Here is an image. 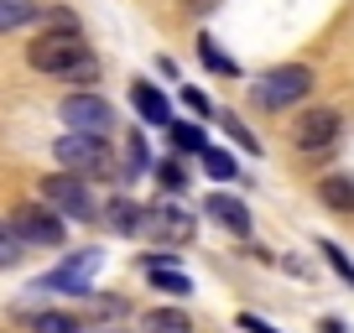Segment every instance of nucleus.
I'll return each mask as SVG.
<instances>
[{
    "label": "nucleus",
    "mask_w": 354,
    "mask_h": 333,
    "mask_svg": "<svg viewBox=\"0 0 354 333\" xmlns=\"http://www.w3.org/2000/svg\"><path fill=\"white\" fill-rule=\"evenodd\" d=\"M308 94H313V68H302V63H281L255 78V104L261 110H292Z\"/></svg>",
    "instance_id": "f257e3e1"
},
{
    "label": "nucleus",
    "mask_w": 354,
    "mask_h": 333,
    "mask_svg": "<svg viewBox=\"0 0 354 333\" xmlns=\"http://www.w3.org/2000/svg\"><path fill=\"white\" fill-rule=\"evenodd\" d=\"M53 156L73 172V178H84V172H110L115 166V151H110L104 135H78V131H68L63 141L53 146Z\"/></svg>",
    "instance_id": "f03ea898"
},
{
    "label": "nucleus",
    "mask_w": 354,
    "mask_h": 333,
    "mask_svg": "<svg viewBox=\"0 0 354 333\" xmlns=\"http://www.w3.org/2000/svg\"><path fill=\"white\" fill-rule=\"evenodd\" d=\"M63 125L78 131V135H104V141H110V135H115V110H110V99L78 89V94L63 99Z\"/></svg>",
    "instance_id": "7ed1b4c3"
},
{
    "label": "nucleus",
    "mask_w": 354,
    "mask_h": 333,
    "mask_svg": "<svg viewBox=\"0 0 354 333\" xmlns=\"http://www.w3.org/2000/svg\"><path fill=\"white\" fill-rule=\"evenodd\" d=\"M84 53H88V47L78 42V32H47V37H37V42L26 47V63H32L37 73H57V78H63Z\"/></svg>",
    "instance_id": "20e7f679"
},
{
    "label": "nucleus",
    "mask_w": 354,
    "mask_h": 333,
    "mask_svg": "<svg viewBox=\"0 0 354 333\" xmlns=\"http://www.w3.org/2000/svg\"><path fill=\"white\" fill-rule=\"evenodd\" d=\"M141 229L151 234L156 245L177 250V245L193 240V209H177V203H151V209H141Z\"/></svg>",
    "instance_id": "39448f33"
},
{
    "label": "nucleus",
    "mask_w": 354,
    "mask_h": 333,
    "mask_svg": "<svg viewBox=\"0 0 354 333\" xmlns=\"http://www.w3.org/2000/svg\"><path fill=\"white\" fill-rule=\"evenodd\" d=\"M42 203L53 213H68V219H94V198H88L84 178H73V172H53V178H42Z\"/></svg>",
    "instance_id": "423d86ee"
},
{
    "label": "nucleus",
    "mask_w": 354,
    "mask_h": 333,
    "mask_svg": "<svg viewBox=\"0 0 354 333\" xmlns=\"http://www.w3.org/2000/svg\"><path fill=\"white\" fill-rule=\"evenodd\" d=\"M94 271H100V250H78L73 260H63L57 271H47L37 281V292H68V297H88L94 292Z\"/></svg>",
    "instance_id": "0eeeda50"
},
{
    "label": "nucleus",
    "mask_w": 354,
    "mask_h": 333,
    "mask_svg": "<svg viewBox=\"0 0 354 333\" xmlns=\"http://www.w3.org/2000/svg\"><path fill=\"white\" fill-rule=\"evenodd\" d=\"M11 229H16V240H21V245H47V250L63 245V234H68L63 219H57L47 203H21V209L11 213Z\"/></svg>",
    "instance_id": "6e6552de"
},
{
    "label": "nucleus",
    "mask_w": 354,
    "mask_h": 333,
    "mask_svg": "<svg viewBox=\"0 0 354 333\" xmlns=\"http://www.w3.org/2000/svg\"><path fill=\"white\" fill-rule=\"evenodd\" d=\"M344 131V115L339 110H308L297 125H292V141H297V151H323V146H333Z\"/></svg>",
    "instance_id": "1a4fd4ad"
},
{
    "label": "nucleus",
    "mask_w": 354,
    "mask_h": 333,
    "mask_svg": "<svg viewBox=\"0 0 354 333\" xmlns=\"http://www.w3.org/2000/svg\"><path fill=\"white\" fill-rule=\"evenodd\" d=\"M131 104L141 110L146 125H172V104H167V94L151 89V84H131Z\"/></svg>",
    "instance_id": "9d476101"
},
{
    "label": "nucleus",
    "mask_w": 354,
    "mask_h": 333,
    "mask_svg": "<svg viewBox=\"0 0 354 333\" xmlns=\"http://www.w3.org/2000/svg\"><path fill=\"white\" fill-rule=\"evenodd\" d=\"M203 209L214 213V219L224 224V229H234V234H250V213H245V203L240 198H230V193H214Z\"/></svg>",
    "instance_id": "9b49d317"
},
{
    "label": "nucleus",
    "mask_w": 354,
    "mask_h": 333,
    "mask_svg": "<svg viewBox=\"0 0 354 333\" xmlns=\"http://www.w3.org/2000/svg\"><path fill=\"white\" fill-rule=\"evenodd\" d=\"M318 198H323V209H333V213H354V178H323Z\"/></svg>",
    "instance_id": "f8f14e48"
},
{
    "label": "nucleus",
    "mask_w": 354,
    "mask_h": 333,
    "mask_svg": "<svg viewBox=\"0 0 354 333\" xmlns=\"http://www.w3.org/2000/svg\"><path fill=\"white\" fill-rule=\"evenodd\" d=\"M37 16H42V6H37V0H0V37L32 26Z\"/></svg>",
    "instance_id": "ddd939ff"
},
{
    "label": "nucleus",
    "mask_w": 354,
    "mask_h": 333,
    "mask_svg": "<svg viewBox=\"0 0 354 333\" xmlns=\"http://www.w3.org/2000/svg\"><path fill=\"white\" fill-rule=\"evenodd\" d=\"M146 333H193V318L183 307H151L146 312Z\"/></svg>",
    "instance_id": "4468645a"
},
{
    "label": "nucleus",
    "mask_w": 354,
    "mask_h": 333,
    "mask_svg": "<svg viewBox=\"0 0 354 333\" xmlns=\"http://www.w3.org/2000/svg\"><path fill=\"white\" fill-rule=\"evenodd\" d=\"M146 276H151L156 292H172V297H188V292H193V281L183 276L177 266H146Z\"/></svg>",
    "instance_id": "2eb2a0df"
},
{
    "label": "nucleus",
    "mask_w": 354,
    "mask_h": 333,
    "mask_svg": "<svg viewBox=\"0 0 354 333\" xmlns=\"http://www.w3.org/2000/svg\"><path fill=\"white\" fill-rule=\"evenodd\" d=\"M104 209H110V229H120V234H136V229H141V203H131V198H110Z\"/></svg>",
    "instance_id": "dca6fc26"
},
{
    "label": "nucleus",
    "mask_w": 354,
    "mask_h": 333,
    "mask_svg": "<svg viewBox=\"0 0 354 333\" xmlns=\"http://www.w3.org/2000/svg\"><path fill=\"white\" fill-rule=\"evenodd\" d=\"M198 156H203V172H209L214 182H230L234 172H240V166H234V156H230V151H214V146H203Z\"/></svg>",
    "instance_id": "f3484780"
},
{
    "label": "nucleus",
    "mask_w": 354,
    "mask_h": 333,
    "mask_svg": "<svg viewBox=\"0 0 354 333\" xmlns=\"http://www.w3.org/2000/svg\"><path fill=\"white\" fill-rule=\"evenodd\" d=\"M167 131H172V146H177V151H193V156H198L203 151V146H209V135H203V125H167Z\"/></svg>",
    "instance_id": "a211bd4d"
},
{
    "label": "nucleus",
    "mask_w": 354,
    "mask_h": 333,
    "mask_svg": "<svg viewBox=\"0 0 354 333\" xmlns=\"http://www.w3.org/2000/svg\"><path fill=\"white\" fill-rule=\"evenodd\" d=\"M32 333H84L68 312H37L32 318Z\"/></svg>",
    "instance_id": "6ab92c4d"
},
{
    "label": "nucleus",
    "mask_w": 354,
    "mask_h": 333,
    "mask_svg": "<svg viewBox=\"0 0 354 333\" xmlns=\"http://www.w3.org/2000/svg\"><path fill=\"white\" fill-rule=\"evenodd\" d=\"M198 53H203V63H209L214 73H230V78L240 73V63H234V57H224L219 47H214V37H198Z\"/></svg>",
    "instance_id": "aec40b11"
},
{
    "label": "nucleus",
    "mask_w": 354,
    "mask_h": 333,
    "mask_svg": "<svg viewBox=\"0 0 354 333\" xmlns=\"http://www.w3.org/2000/svg\"><path fill=\"white\" fill-rule=\"evenodd\" d=\"M318 250H323V260H328V266H333V271H339V276H344V281L354 287V260L344 256L339 245H333V240H318Z\"/></svg>",
    "instance_id": "412c9836"
},
{
    "label": "nucleus",
    "mask_w": 354,
    "mask_h": 333,
    "mask_svg": "<svg viewBox=\"0 0 354 333\" xmlns=\"http://www.w3.org/2000/svg\"><path fill=\"white\" fill-rule=\"evenodd\" d=\"M146 166H151V162H146V141L131 135V141H125V178H141Z\"/></svg>",
    "instance_id": "4be33fe9"
},
{
    "label": "nucleus",
    "mask_w": 354,
    "mask_h": 333,
    "mask_svg": "<svg viewBox=\"0 0 354 333\" xmlns=\"http://www.w3.org/2000/svg\"><path fill=\"white\" fill-rule=\"evenodd\" d=\"M21 250H26V245L16 240V229H11V224H0V266H16Z\"/></svg>",
    "instance_id": "5701e85b"
},
{
    "label": "nucleus",
    "mask_w": 354,
    "mask_h": 333,
    "mask_svg": "<svg viewBox=\"0 0 354 333\" xmlns=\"http://www.w3.org/2000/svg\"><path fill=\"white\" fill-rule=\"evenodd\" d=\"M63 78H68V84H94V78H100V63H94V57H88V53H84V57H78V63H73V68H68V73H63Z\"/></svg>",
    "instance_id": "b1692460"
},
{
    "label": "nucleus",
    "mask_w": 354,
    "mask_h": 333,
    "mask_svg": "<svg viewBox=\"0 0 354 333\" xmlns=\"http://www.w3.org/2000/svg\"><path fill=\"white\" fill-rule=\"evenodd\" d=\"M224 131H230V141H234V146H245V151H255V156H261V141H255V135L245 131V125L234 120V115H230V120H224Z\"/></svg>",
    "instance_id": "393cba45"
},
{
    "label": "nucleus",
    "mask_w": 354,
    "mask_h": 333,
    "mask_svg": "<svg viewBox=\"0 0 354 333\" xmlns=\"http://www.w3.org/2000/svg\"><path fill=\"white\" fill-rule=\"evenodd\" d=\"M156 178H162V188H167V193H177L183 182H188V172H183L177 162H162V166H156Z\"/></svg>",
    "instance_id": "a878e982"
},
{
    "label": "nucleus",
    "mask_w": 354,
    "mask_h": 333,
    "mask_svg": "<svg viewBox=\"0 0 354 333\" xmlns=\"http://www.w3.org/2000/svg\"><path fill=\"white\" fill-rule=\"evenodd\" d=\"M183 104H188V110H193V115H214V104H209V99H203V94H198V89H193V84H188V89H183Z\"/></svg>",
    "instance_id": "bb28decb"
},
{
    "label": "nucleus",
    "mask_w": 354,
    "mask_h": 333,
    "mask_svg": "<svg viewBox=\"0 0 354 333\" xmlns=\"http://www.w3.org/2000/svg\"><path fill=\"white\" fill-rule=\"evenodd\" d=\"M240 328H250V333H277L271 323H261V318H255V312H245V318H240Z\"/></svg>",
    "instance_id": "cd10ccee"
},
{
    "label": "nucleus",
    "mask_w": 354,
    "mask_h": 333,
    "mask_svg": "<svg viewBox=\"0 0 354 333\" xmlns=\"http://www.w3.org/2000/svg\"><path fill=\"white\" fill-rule=\"evenodd\" d=\"M183 6H188V11H198V16H203V11H214V6H219V0H183Z\"/></svg>",
    "instance_id": "c85d7f7f"
},
{
    "label": "nucleus",
    "mask_w": 354,
    "mask_h": 333,
    "mask_svg": "<svg viewBox=\"0 0 354 333\" xmlns=\"http://www.w3.org/2000/svg\"><path fill=\"white\" fill-rule=\"evenodd\" d=\"M323 333H344V323H339V318H328V323H323Z\"/></svg>",
    "instance_id": "c756f323"
}]
</instances>
